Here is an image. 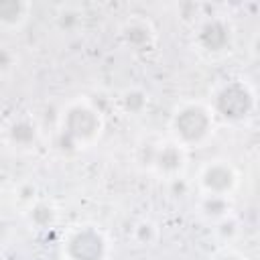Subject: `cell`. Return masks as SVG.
Segmentation results:
<instances>
[{
	"label": "cell",
	"mask_w": 260,
	"mask_h": 260,
	"mask_svg": "<svg viewBox=\"0 0 260 260\" xmlns=\"http://www.w3.org/2000/svg\"><path fill=\"white\" fill-rule=\"evenodd\" d=\"M110 242L106 234L91 223L75 225L67 232L63 240L65 260H108Z\"/></svg>",
	"instance_id": "cell-4"
},
{
	"label": "cell",
	"mask_w": 260,
	"mask_h": 260,
	"mask_svg": "<svg viewBox=\"0 0 260 260\" xmlns=\"http://www.w3.org/2000/svg\"><path fill=\"white\" fill-rule=\"evenodd\" d=\"M148 169L167 181L183 177V173L187 169V148H183L173 138L165 140V142H156Z\"/></svg>",
	"instance_id": "cell-7"
},
{
	"label": "cell",
	"mask_w": 260,
	"mask_h": 260,
	"mask_svg": "<svg viewBox=\"0 0 260 260\" xmlns=\"http://www.w3.org/2000/svg\"><path fill=\"white\" fill-rule=\"evenodd\" d=\"M195 47L207 57H219L234 45V28L221 16H207L201 20L193 35Z\"/></svg>",
	"instance_id": "cell-5"
},
{
	"label": "cell",
	"mask_w": 260,
	"mask_h": 260,
	"mask_svg": "<svg viewBox=\"0 0 260 260\" xmlns=\"http://www.w3.org/2000/svg\"><path fill=\"white\" fill-rule=\"evenodd\" d=\"M118 35H120L122 45L132 53H146L156 43V30L152 22L146 18H138V16L128 18L120 26Z\"/></svg>",
	"instance_id": "cell-8"
},
{
	"label": "cell",
	"mask_w": 260,
	"mask_h": 260,
	"mask_svg": "<svg viewBox=\"0 0 260 260\" xmlns=\"http://www.w3.org/2000/svg\"><path fill=\"white\" fill-rule=\"evenodd\" d=\"M148 108V93L140 87H128L120 93V110L126 116H142Z\"/></svg>",
	"instance_id": "cell-13"
},
{
	"label": "cell",
	"mask_w": 260,
	"mask_h": 260,
	"mask_svg": "<svg viewBox=\"0 0 260 260\" xmlns=\"http://www.w3.org/2000/svg\"><path fill=\"white\" fill-rule=\"evenodd\" d=\"M209 110L213 118H219L225 124H244L254 116L256 93L246 81L230 79L213 91Z\"/></svg>",
	"instance_id": "cell-3"
},
{
	"label": "cell",
	"mask_w": 260,
	"mask_h": 260,
	"mask_svg": "<svg viewBox=\"0 0 260 260\" xmlns=\"http://www.w3.org/2000/svg\"><path fill=\"white\" fill-rule=\"evenodd\" d=\"M24 217H26V223L35 230H51L59 219V211L53 201L37 199L26 207Z\"/></svg>",
	"instance_id": "cell-10"
},
{
	"label": "cell",
	"mask_w": 260,
	"mask_h": 260,
	"mask_svg": "<svg viewBox=\"0 0 260 260\" xmlns=\"http://www.w3.org/2000/svg\"><path fill=\"white\" fill-rule=\"evenodd\" d=\"M215 128V118L211 110L199 102H185L171 114V134L173 140L183 148L203 146Z\"/></svg>",
	"instance_id": "cell-2"
},
{
	"label": "cell",
	"mask_w": 260,
	"mask_h": 260,
	"mask_svg": "<svg viewBox=\"0 0 260 260\" xmlns=\"http://www.w3.org/2000/svg\"><path fill=\"white\" fill-rule=\"evenodd\" d=\"M197 209L209 221H219V219L232 215V203L228 197H221V195H203L201 193V197L197 201Z\"/></svg>",
	"instance_id": "cell-12"
},
{
	"label": "cell",
	"mask_w": 260,
	"mask_h": 260,
	"mask_svg": "<svg viewBox=\"0 0 260 260\" xmlns=\"http://www.w3.org/2000/svg\"><path fill=\"white\" fill-rule=\"evenodd\" d=\"M30 4L24 0H0V26L18 28L26 22Z\"/></svg>",
	"instance_id": "cell-11"
},
{
	"label": "cell",
	"mask_w": 260,
	"mask_h": 260,
	"mask_svg": "<svg viewBox=\"0 0 260 260\" xmlns=\"http://www.w3.org/2000/svg\"><path fill=\"white\" fill-rule=\"evenodd\" d=\"M217 223V228H215V232H217V236L221 238V240H234L236 236H238V232H240V223L232 217V215H228V217H223V219H219V221H215Z\"/></svg>",
	"instance_id": "cell-15"
},
{
	"label": "cell",
	"mask_w": 260,
	"mask_h": 260,
	"mask_svg": "<svg viewBox=\"0 0 260 260\" xmlns=\"http://www.w3.org/2000/svg\"><path fill=\"white\" fill-rule=\"evenodd\" d=\"M211 260H246V258L242 254H238V252H221Z\"/></svg>",
	"instance_id": "cell-16"
},
{
	"label": "cell",
	"mask_w": 260,
	"mask_h": 260,
	"mask_svg": "<svg viewBox=\"0 0 260 260\" xmlns=\"http://www.w3.org/2000/svg\"><path fill=\"white\" fill-rule=\"evenodd\" d=\"M197 185L203 195L230 197V193H234V189L238 187V171L223 158L209 160L199 169Z\"/></svg>",
	"instance_id": "cell-6"
},
{
	"label": "cell",
	"mask_w": 260,
	"mask_h": 260,
	"mask_svg": "<svg viewBox=\"0 0 260 260\" xmlns=\"http://www.w3.org/2000/svg\"><path fill=\"white\" fill-rule=\"evenodd\" d=\"M132 238L140 246H152L158 240V228L150 219H140L132 230Z\"/></svg>",
	"instance_id": "cell-14"
},
{
	"label": "cell",
	"mask_w": 260,
	"mask_h": 260,
	"mask_svg": "<svg viewBox=\"0 0 260 260\" xmlns=\"http://www.w3.org/2000/svg\"><path fill=\"white\" fill-rule=\"evenodd\" d=\"M39 136H41V130H39V124L30 118V116H16L12 118L6 128H4V138H6V144L14 150H22V152H28L32 150L37 144H39Z\"/></svg>",
	"instance_id": "cell-9"
},
{
	"label": "cell",
	"mask_w": 260,
	"mask_h": 260,
	"mask_svg": "<svg viewBox=\"0 0 260 260\" xmlns=\"http://www.w3.org/2000/svg\"><path fill=\"white\" fill-rule=\"evenodd\" d=\"M104 130V118L95 106L83 100H75L65 106L59 118V144L61 148H85L91 146Z\"/></svg>",
	"instance_id": "cell-1"
}]
</instances>
